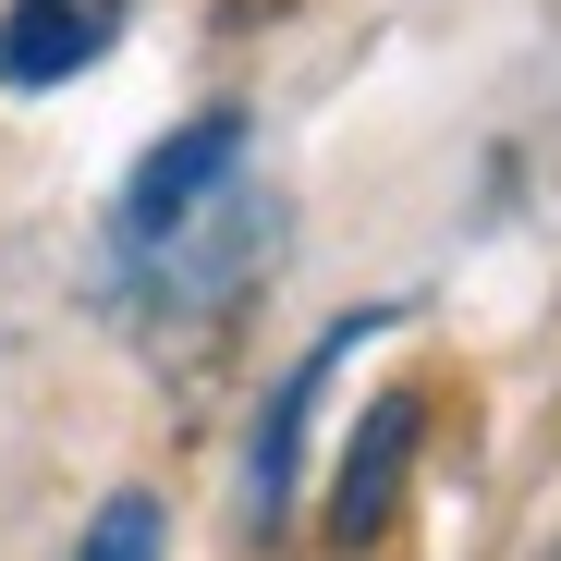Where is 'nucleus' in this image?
<instances>
[{"mask_svg":"<svg viewBox=\"0 0 561 561\" xmlns=\"http://www.w3.org/2000/svg\"><path fill=\"white\" fill-rule=\"evenodd\" d=\"M268 220H280V208H268V196H256V183L232 171V183H220V196H208L196 220H183L171 244H159V280H171V306H232V294H244V280L268 268V244H280Z\"/></svg>","mask_w":561,"mask_h":561,"instance_id":"obj_2","label":"nucleus"},{"mask_svg":"<svg viewBox=\"0 0 561 561\" xmlns=\"http://www.w3.org/2000/svg\"><path fill=\"white\" fill-rule=\"evenodd\" d=\"M232 171H244V111H208V123H183L171 147H147V159H135V183H123V244H135V256H159V244L196 220Z\"/></svg>","mask_w":561,"mask_h":561,"instance_id":"obj_1","label":"nucleus"},{"mask_svg":"<svg viewBox=\"0 0 561 561\" xmlns=\"http://www.w3.org/2000/svg\"><path fill=\"white\" fill-rule=\"evenodd\" d=\"M415 439H427V403L415 391H379L342 451V477H330V549H379L391 513H403V477H415Z\"/></svg>","mask_w":561,"mask_h":561,"instance_id":"obj_3","label":"nucleus"},{"mask_svg":"<svg viewBox=\"0 0 561 561\" xmlns=\"http://www.w3.org/2000/svg\"><path fill=\"white\" fill-rule=\"evenodd\" d=\"M99 49H111L99 0H13V13H0V85H61Z\"/></svg>","mask_w":561,"mask_h":561,"instance_id":"obj_5","label":"nucleus"},{"mask_svg":"<svg viewBox=\"0 0 561 561\" xmlns=\"http://www.w3.org/2000/svg\"><path fill=\"white\" fill-rule=\"evenodd\" d=\"M73 561H159V501H147V489H111Z\"/></svg>","mask_w":561,"mask_h":561,"instance_id":"obj_6","label":"nucleus"},{"mask_svg":"<svg viewBox=\"0 0 561 561\" xmlns=\"http://www.w3.org/2000/svg\"><path fill=\"white\" fill-rule=\"evenodd\" d=\"M366 330H379V306H354V318H342V330H330V342H318V354L294 366V379L268 391V415H256V451H244V501H256V525H280V513H294V463H306V403H318V391L342 379V354H354Z\"/></svg>","mask_w":561,"mask_h":561,"instance_id":"obj_4","label":"nucleus"}]
</instances>
